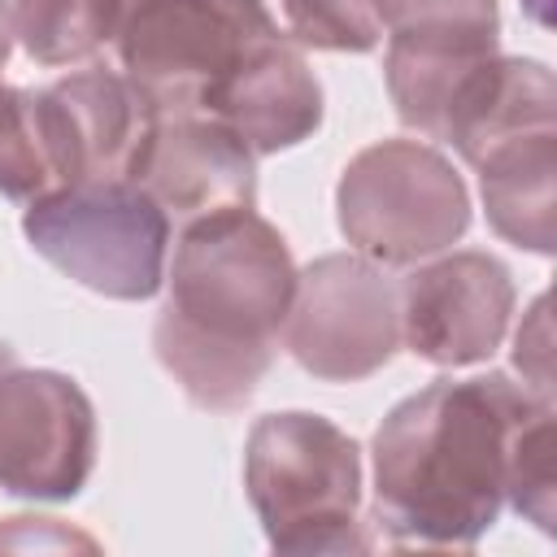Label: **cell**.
Masks as SVG:
<instances>
[{
	"label": "cell",
	"instance_id": "obj_17",
	"mask_svg": "<svg viewBox=\"0 0 557 557\" xmlns=\"http://www.w3.org/2000/svg\"><path fill=\"white\" fill-rule=\"evenodd\" d=\"M531 4V13H535V22H548V0H527Z\"/></svg>",
	"mask_w": 557,
	"mask_h": 557
},
{
	"label": "cell",
	"instance_id": "obj_11",
	"mask_svg": "<svg viewBox=\"0 0 557 557\" xmlns=\"http://www.w3.org/2000/svg\"><path fill=\"white\" fill-rule=\"evenodd\" d=\"M509 305L513 287L505 265L483 252H457L405 278L400 335L426 361L466 366L500 344Z\"/></svg>",
	"mask_w": 557,
	"mask_h": 557
},
{
	"label": "cell",
	"instance_id": "obj_6",
	"mask_svg": "<svg viewBox=\"0 0 557 557\" xmlns=\"http://www.w3.org/2000/svg\"><path fill=\"white\" fill-rule=\"evenodd\" d=\"M466 191L457 174L409 139L366 148L339 183L344 235L379 261H413L466 231Z\"/></svg>",
	"mask_w": 557,
	"mask_h": 557
},
{
	"label": "cell",
	"instance_id": "obj_14",
	"mask_svg": "<svg viewBox=\"0 0 557 557\" xmlns=\"http://www.w3.org/2000/svg\"><path fill=\"white\" fill-rule=\"evenodd\" d=\"M126 0H13V35L44 65H70L109 44Z\"/></svg>",
	"mask_w": 557,
	"mask_h": 557
},
{
	"label": "cell",
	"instance_id": "obj_5",
	"mask_svg": "<svg viewBox=\"0 0 557 557\" xmlns=\"http://www.w3.org/2000/svg\"><path fill=\"white\" fill-rule=\"evenodd\" d=\"M26 235L91 292L144 300L161 287L170 218L131 178H83L44 191L26 209Z\"/></svg>",
	"mask_w": 557,
	"mask_h": 557
},
{
	"label": "cell",
	"instance_id": "obj_1",
	"mask_svg": "<svg viewBox=\"0 0 557 557\" xmlns=\"http://www.w3.org/2000/svg\"><path fill=\"white\" fill-rule=\"evenodd\" d=\"M548 405L505 374L440 379L374 435V522L396 544H474L509 496L527 426Z\"/></svg>",
	"mask_w": 557,
	"mask_h": 557
},
{
	"label": "cell",
	"instance_id": "obj_8",
	"mask_svg": "<svg viewBox=\"0 0 557 557\" xmlns=\"http://www.w3.org/2000/svg\"><path fill=\"white\" fill-rule=\"evenodd\" d=\"M283 322L292 357L322 379H361L379 370L400 339V305L392 283L357 257H322L296 278Z\"/></svg>",
	"mask_w": 557,
	"mask_h": 557
},
{
	"label": "cell",
	"instance_id": "obj_3",
	"mask_svg": "<svg viewBox=\"0 0 557 557\" xmlns=\"http://www.w3.org/2000/svg\"><path fill=\"white\" fill-rule=\"evenodd\" d=\"M248 496L265 535L283 553L366 548L357 535L361 457L357 444L313 413L261 418L248 435L244 461Z\"/></svg>",
	"mask_w": 557,
	"mask_h": 557
},
{
	"label": "cell",
	"instance_id": "obj_4",
	"mask_svg": "<svg viewBox=\"0 0 557 557\" xmlns=\"http://www.w3.org/2000/svg\"><path fill=\"white\" fill-rule=\"evenodd\" d=\"M278 26L261 0H126L117 52L148 117L200 113L205 96Z\"/></svg>",
	"mask_w": 557,
	"mask_h": 557
},
{
	"label": "cell",
	"instance_id": "obj_13",
	"mask_svg": "<svg viewBox=\"0 0 557 557\" xmlns=\"http://www.w3.org/2000/svg\"><path fill=\"white\" fill-rule=\"evenodd\" d=\"M52 187H65V165L48 96L0 87V191L39 200Z\"/></svg>",
	"mask_w": 557,
	"mask_h": 557
},
{
	"label": "cell",
	"instance_id": "obj_2",
	"mask_svg": "<svg viewBox=\"0 0 557 557\" xmlns=\"http://www.w3.org/2000/svg\"><path fill=\"white\" fill-rule=\"evenodd\" d=\"M292 300L296 265L252 205L183 222L157 357L200 409H239L274 361Z\"/></svg>",
	"mask_w": 557,
	"mask_h": 557
},
{
	"label": "cell",
	"instance_id": "obj_15",
	"mask_svg": "<svg viewBox=\"0 0 557 557\" xmlns=\"http://www.w3.org/2000/svg\"><path fill=\"white\" fill-rule=\"evenodd\" d=\"M292 35L313 48L366 52L383 35L379 0H283Z\"/></svg>",
	"mask_w": 557,
	"mask_h": 557
},
{
	"label": "cell",
	"instance_id": "obj_16",
	"mask_svg": "<svg viewBox=\"0 0 557 557\" xmlns=\"http://www.w3.org/2000/svg\"><path fill=\"white\" fill-rule=\"evenodd\" d=\"M9 35H13V17H9V9H4V0H0V65H4V57H9Z\"/></svg>",
	"mask_w": 557,
	"mask_h": 557
},
{
	"label": "cell",
	"instance_id": "obj_9",
	"mask_svg": "<svg viewBox=\"0 0 557 557\" xmlns=\"http://www.w3.org/2000/svg\"><path fill=\"white\" fill-rule=\"evenodd\" d=\"M96 422L87 396L48 370H22L0 344V487L74 496L91 470Z\"/></svg>",
	"mask_w": 557,
	"mask_h": 557
},
{
	"label": "cell",
	"instance_id": "obj_7",
	"mask_svg": "<svg viewBox=\"0 0 557 557\" xmlns=\"http://www.w3.org/2000/svg\"><path fill=\"white\" fill-rule=\"evenodd\" d=\"M387 44V87L396 113L444 135V117L466 78L496 52V4L492 0H379Z\"/></svg>",
	"mask_w": 557,
	"mask_h": 557
},
{
	"label": "cell",
	"instance_id": "obj_12",
	"mask_svg": "<svg viewBox=\"0 0 557 557\" xmlns=\"http://www.w3.org/2000/svg\"><path fill=\"white\" fill-rule=\"evenodd\" d=\"M200 113L231 126L252 152H274L318 126L322 91L296 44L274 30L205 96Z\"/></svg>",
	"mask_w": 557,
	"mask_h": 557
},
{
	"label": "cell",
	"instance_id": "obj_10",
	"mask_svg": "<svg viewBox=\"0 0 557 557\" xmlns=\"http://www.w3.org/2000/svg\"><path fill=\"white\" fill-rule=\"evenodd\" d=\"M122 178L144 187L165 209V218L174 213L178 222L248 209L257 196L252 148L231 126L196 113L148 117Z\"/></svg>",
	"mask_w": 557,
	"mask_h": 557
}]
</instances>
